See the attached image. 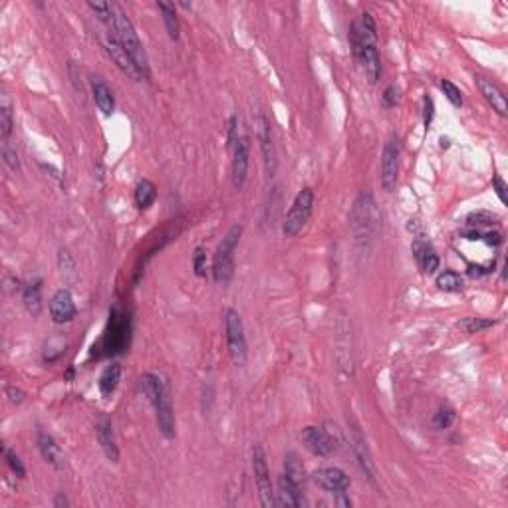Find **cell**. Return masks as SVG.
<instances>
[{
	"mask_svg": "<svg viewBox=\"0 0 508 508\" xmlns=\"http://www.w3.org/2000/svg\"><path fill=\"white\" fill-rule=\"evenodd\" d=\"M13 110H10V104L6 97H2V106H0V139L2 141H8V138L13 136Z\"/></svg>",
	"mask_w": 508,
	"mask_h": 508,
	"instance_id": "obj_29",
	"label": "cell"
},
{
	"mask_svg": "<svg viewBox=\"0 0 508 508\" xmlns=\"http://www.w3.org/2000/svg\"><path fill=\"white\" fill-rule=\"evenodd\" d=\"M382 227V215L371 192H359L350 213V229L356 236L357 245L370 247Z\"/></svg>",
	"mask_w": 508,
	"mask_h": 508,
	"instance_id": "obj_2",
	"label": "cell"
},
{
	"mask_svg": "<svg viewBox=\"0 0 508 508\" xmlns=\"http://www.w3.org/2000/svg\"><path fill=\"white\" fill-rule=\"evenodd\" d=\"M4 393H6V398L8 401L13 403V405H20L24 398H26V393L22 391V389H18V387H14V385H6L4 387Z\"/></svg>",
	"mask_w": 508,
	"mask_h": 508,
	"instance_id": "obj_42",
	"label": "cell"
},
{
	"mask_svg": "<svg viewBox=\"0 0 508 508\" xmlns=\"http://www.w3.org/2000/svg\"><path fill=\"white\" fill-rule=\"evenodd\" d=\"M399 157H401V143L395 133H391L385 141L384 153H382V187L387 192L395 191L399 181Z\"/></svg>",
	"mask_w": 508,
	"mask_h": 508,
	"instance_id": "obj_8",
	"label": "cell"
},
{
	"mask_svg": "<svg viewBox=\"0 0 508 508\" xmlns=\"http://www.w3.org/2000/svg\"><path fill=\"white\" fill-rule=\"evenodd\" d=\"M284 473H288L290 477L294 479V481H298L302 484L304 481V467L300 465V461H298V457L294 453H288L286 454V463H284Z\"/></svg>",
	"mask_w": 508,
	"mask_h": 508,
	"instance_id": "obj_35",
	"label": "cell"
},
{
	"mask_svg": "<svg viewBox=\"0 0 508 508\" xmlns=\"http://www.w3.org/2000/svg\"><path fill=\"white\" fill-rule=\"evenodd\" d=\"M433 117H435V101H433V97L425 96L423 97V124H425V129L431 127Z\"/></svg>",
	"mask_w": 508,
	"mask_h": 508,
	"instance_id": "obj_40",
	"label": "cell"
},
{
	"mask_svg": "<svg viewBox=\"0 0 508 508\" xmlns=\"http://www.w3.org/2000/svg\"><path fill=\"white\" fill-rule=\"evenodd\" d=\"M97 431V441L104 449L106 457L110 459L111 463H117L120 461V447H117V441H115V433H113V425H111L110 419H101L96 427Z\"/></svg>",
	"mask_w": 508,
	"mask_h": 508,
	"instance_id": "obj_21",
	"label": "cell"
},
{
	"mask_svg": "<svg viewBox=\"0 0 508 508\" xmlns=\"http://www.w3.org/2000/svg\"><path fill=\"white\" fill-rule=\"evenodd\" d=\"M477 85H479V90H481L482 97L486 99V104H489L500 117H507L508 101L507 96H505V92H502L491 78H484V76H477Z\"/></svg>",
	"mask_w": 508,
	"mask_h": 508,
	"instance_id": "obj_15",
	"label": "cell"
},
{
	"mask_svg": "<svg viewBox=\"0 0 508 508\" xmlns=\"http://www.w3.org/2000/svg\"><path fill=\"white\" fill-rule=\"evenodd\" d=\"M300 439L306 445V449L316 457H330L336 449V443L330 437V433L320 427H304Z\"/></svg>",
	"mask_w": 508,
	"mask_h": 508,
	"instance_id": "obj_13",
	"label": "cell"
},
{
	"mask_svg": "<svg viewBox=\"0 0 508 508\" xmlns=\"http://www.w3.org/2000/svg\"><path fill=\"white\" fill-rule=\"evenodd\" d=\"M312 481L316 482L320 489L334 493V495H343L350 489V484H352L347 473L338 467L318 468L316 473L312 475Z\"/></svg>",
	"mask_w": 508,
	"mask_h": 508,
	"instance_id": "obj_12",
	"label": "cell"
},
{
	"mask_svg": "<svg viewBox=\"0 0 508 508\" xmlns=\"http://www.w3.org/2000/svg\"><path fill=\"white\" fill-rule=\"evenodd\" d=\"M500 222V217L491 213V211H473L467 215V224L473 227V229H481V227H493V224H498Z\"/></svg>",
	"mask_w": 508,
	"mask_h": 508,
	"instance_id": "obj_28",
	"label": "cell"
},
{
	"mask_svg": "<svg viewBox=\"0 0 508 508\" xmlns=\"http://www.w3.org/2000/svg\"><path fill=\"white\" fill-rule=\"evenodd\" d=\"M256 133H259V141H261V153L262 161H264V171H266V177H272L276 173V165H278V159H276V147H275V138H272V127L270 122L264 113H259L256 117Z\"/></svg>",
	"mask_w": 508,
	"mask_h": 508,
	"instance_id": "obj_9",
	"label": "cell"
},
{
	"mask_svg": "<svg viewBox=\"0 0 508 508\" xmlns=\"http://www.w3.org/2000/svg\"><path fill=\"white\" fill-rule=\"evenodd\" d=\"M90 10L96 14L97 20H101L106 26L110 28L111 22H113V8L115 4H110V2H88Z\"/></svg>",
	"mask_w": 508,
	"mask_h": 508,
	"instance_id": "obj_33",
	"label": "cell"
},
{
	"mask_svg": "<svg viewBox=\"0 0 508 508\" xmlns=\"http://www.w3.org/2000/svg\"><path fill=\"white\" fill-rule=\"evenodd\" d=\"M192 270H195L197 276L206 275V252L203 247L195 248V254H192Z\"/></svg>",
	"mask_w": 508,
	"mask_h": 508,
	"instance_id": "obj_38",
	"label": "cell"
},
{
	"mask_svg": "<svg viewBox=\"0 0 508 508\" xmlns=\"http://www.w3.org/2000/svg\"><path fill=\"white\" fill-rule=\"evenodd\" d=\"M314 189L312 187H304L294 197L290 211L286 213V219L282 224V233L286 238H294L302 233V229L308 224V220L312 217L314 211Z\"/></svg>",
	"mask_w": 508,
	"mask_h": 508,
	"instance_id": "obj_5",
	"label": "cell"
},
{
	"mask_svg": "<svg viewBox=\"0 0 508 508\" xmlns=\"http://www.w3.org/2000/svg\"><path fill=\"white\" fill-rule=\"evenodd\" d=\"M68 505H69V502H68V500H66V496H64V495H58V496H56V498H54V507H56V508L68 507Z\"/></svg>",
	"mask_w": 508,
	"mask_h": 508,
	"instance_id": "obj_44",
	"label": "cell"
},
{
	"mask_svg": "<svg viewBox=\"0 0 508 508\" xmlns=\"http://www.w3.org/2000/svg\"><path fill=\"white\" fill-rule=\"evenodd\" d=\"M382 99H384L385 108H395V106H398V99H399L398 88H395V85H389V88H387V90L384 92Z\"/></svg>",
	"mask_w": 508,
	"mask_h": 508,
	"instance_id": "obj_43",
	"label": "cell"
},
{
	"mask_svg": "<svg viewBox=\"0 0 508 508\" xmlns=\"http://www.w3.org/2000/svg\"><path fill=\"white\" fill-rule=\"evenodd\" d=\"M243 236V224L234 222L229 229V233L224 234V238L220 240L219 248L215 252V261H213V278L220 286H227L234 275V252L240 243Z\"/></svg>",
	"mask_w": 508,
	"mask_h": 508,
	"instance_id": "obj_4",
	"label": "cell"
},
{
	"mask_svg": "<svg viewBox=\"0 0 508 508\" xmlns=\"http://www.w3.org/2000/svg\"><path fill=\"white\" fill-rule=\"evenodd\" d=\"M157 6L161 10V16H163V24H165L169 38L171 40H179V36H181V24H179L177 6L173 2H157Z\"/></svg>",
	"mask_w": 508,
	"mask_h": 508,
	"instance_id": "obj_24",
	"label": "cell"
},
{
	"mask_svg": "<svg viewBox=\"0 0 508 508\" xmlns=\"http://www.w3.org/2000/svg\"><path fill=\"white\" fill-rule=\"evenodd\" d=\"M104 42V48H106V52L110 54V58L115 62V66L124 72L125 76H129L131 80H136V82H141L143 80V76L139 74L138 66H136V62L131 60V56L125 52V48L120 44V40L111 34L110 30H108V34L101 38Z\"/></svg>",
	"mask_w": 508,
	"mask_h": 508,
	"instance_id": "obj_10",
	"label": "cell"
},
{
	"mask_svg": "<svg viewBox=\"0 0 508 508\" xmlns=\"http://www.w3.org/2000/svg\"><path fill=\"white\" fill-rule=\"evenodd\" d=\"M411 250H413V256H415V261L419 264V268L427 272V275H433V272H437L439 270V254H437V250L433 248L431 243H427L423 238H415L411 245Z\"/></svg>",
	"mask_w": 508,
	"mask_h": 508,
	"instance_id": "obj_17",
	"label": "cell"
},
{
	"mask_svg": "<svg viewBox=\"0 0 508 508\" xmlns=\"http://www.w3.org/2000/svg\"><path fill=\"white\" fill-rule=\"evenodd\" d=\"M141 387H143V393H145V398L149 399L153 407L165 395L171 393V387L167 384V379L163 375H159V373H143Z\"/></svg>",
	"mask_w": 508,
	"mask_h": 508,
	"instance_id": "obj_19",
	"label": "cell"
},
{
	"mask_svg": "<svg viewBox=\"0 0 508 508\" xmlns=\"http://www.w3.org/2000/svg\"><path fill=\"white\" fill-rule=\"evenodd\" d=\"M435 284L437 288L443 290V292H461L465 288V282H463V276L454 270H443L437 275L435 278Z\"/></svg>",
	"mask_w": 508,
	"mask_h": 508,
	"instance_id": "obj_27",
	"label": "cell"
},
{
	"mask_svg": "<svg viewBox=\"0 0 508 508\" xmlns=\"http://www.w3.org/2000/svg\"><path fill=\"white\" fill-rule=\"evenodd\" d=\"M122 382V366L120 363H111L108 366L106 370L101 371V375H99V393L104 395V398H110L111 393L117 389V385Z\"/></svg>",
	"mask_w": 508,
	"mask_h": 508,
	"instance_id": "obj_23",
	"label": "cell"
},
{
	"mask_svg": "<svg viewBox=\"0 0 508 508\" xmlns=\"http://www.w3.org/2000/svg\"><path fill=\"white\" fill-rule=\"evenodd\" d=\"M155 417H157V427L165 439L175 437V413H173V403H171V393L161 399L155 407Z\"/></svg>",
	"mask_w": 508,
	"mask_h": 508,
	"instance_id": "obj_20",
	"label": "cell"
},
{
	"mask_svg": "<svg viewBox=\"0 0 508 508\" xmlns=\"http://www.w3.org/2000/svg\"><path fill=\"white\" fill-rule=\"evenodd\" d=\"M454 421V413L451 409H441L437 415H435V419H433V423L437 429H449L451 423Z\"/></svg>",
	"mask_w": 508,
	"mask_h": 508,
	"instance_id": "obj_39",
	"label": "cell"
},
{
	"mask_svg": "<svg viewBox=\"0 0 508 508\" xmlns=\"http://www.w3.org/2000/svg\"><path fill=\"white\" fill-rule=\"evenodd\" d=\"M441 90H443L445 97L453 104L454 108H461L463 106V94H461V90L451 80H441Z\"/></svg>",
	"mask_w": 508,
	"mask_h": 508,
	"instance_id": "obj_36",
	"label": "cell"
},
{
	"mask_svg": "<svg viewBox=\"0 0 508 508\" xmlns=\"http://www.w3.org/2000/svg\"><path fill=\"white\" fill-rule=\"evenodd\" d=\"M495 324V320H486V318H465L457 326L461 330L467 331V334H479V331L486 330V328H493Z\"/></svg>",
	"mask_w": 508,
	"mask_h": 508,
	"instance_id": "obj_32",
	"label": "cell"
},
{
	"mask_svg": "<svg viewBox=\"0 0 508 508\" xmlns=\"http://www.w3.org/2000/svg\"><path fill=\"white\" fill-rule=\"evenodd\" d=\"M38 449H40L42 459H44L48 465H52L54 468L64 467V453H62L60 445L56 443V439L52 435H48V433L40 431V433H38Z\"/></svg>",
	"mask_w": 508,
	"mask_h": 508,
	"instance_id": "obj_22",
	"label": "cell"
},
{
	"mask_svg": "<svg viewBox=\"0 0 508 508\" xmlns=\"http://www.w3.org/2000/svg\"><path fill=\"white\" fill-rule=\"evenodd\" d=\"M108 30L120 40V44L125 48V52L131 56V60L136 62V66H138L139 74L143 76V80H149L151 78V66H149L147 52H145L143 44L139 40L138 32H136V28L131 24V20L125 16L122 6H117V4L113 8V22H111V26Z\"/></svg>",
	"mask_w": 508,
	"mask_h": 508,
	"instance_id": "obj_3",
	"label": "cell"
},
{
	"mask_svg": "<svg viewBox=\"0 0 508 508\" xmlns=\"http://www.w3.org/2000/svg\"><path fill=\"white\" fill-rule=\"evenodd\" d=\"M2 454H4V459H6V463H8V467H10V470H13L14 475H16L18 479H24V477H26V468L22 465L20 457L14 453L10 447H2Z\"/></svg>",
	"mask_w": 508,
	"mask_h": 508,
	"instance_id": "obj_34",
	"label": "cell"
},
{
	"mask_svg": "<svg viewBox=\"0 0 508 508\" xmlns=\"http://www.w3.org/2000/svg\"><path fill=\"white\" fill-rule=\"evenodd\" d=\"M2 161L10 171H18L20 169V161H18V153L10 145V141H2Z\"/></svg>",
	"mask_w": 508,
	"mask_h": 508,
	"instance_id": "obj_37",
	"label": "cell"
},
{
	"mask_svg": "<svg viewBox=\"0 0 508 508\" xmlns=\"http://www.w3.org/2000/svg\"><path fill=\"white\" fill-rule=\"evenodd\" d=\"M233 153V185L236 191H240L247 183L248 175V159H250V143L245 133H240L238 139L234 141V145L231 147Z\"/></svg>",
	"mask_w": 508,
	"mask_h": 508,
	"instance_id": "obj_11",
	"label": "cell"
},
{
	"mask_svg": "<svg viewBox=\"0 0 508 508\" xmlns=\"http://www.w3.org/2000/svg\"><path fill=\"white\" fill-rule=\"evenodd\" d=\"M463 236L467 238V240H481L484 245H489V247H498V245H502V234L500 233H493V231H479V229H470V231H465Z\"/></svg>",
	"mask_w": 508,
	"mask_h": 508,
	"instance_id": "obj_31",
	"label": "cell"
},
{
	"mask_svg": "<svg viewBox=\"0 0 508 508\" xmlns=\"http://www.w3.org/2000/svg\"><path fill=\"white\" fill-rule=\"evenodd\" d=\"M493 189H495L496 197L500 199V203H502V205H507V203H508L507 183L502 181V177H500V175H495V177H493Z\"/></svg>",
	"mask_w": 508,
	"mask_h": 508,
	"instance_id": "obj_41",
	"label": "cell"
},
{
	"mask_svg": "<svg viewBox=\"0 0 508 508\" xmlns=\"http://www.w3.org/2000/svg\"><path fill=\"white\" fill-rule=\"evenodd\" d=\"M133 199H136L138 208L145 211V208H149L155 203V199H157V187L153 185L149 179H143V181H139L138 187H136Z\"/></svg>",
	"mask_w": 508,
	"mask_h": 508,
	"instance_id": "obj_26",
	"label": "cell"
},
{
	"mask_svg": "<svg viewBox=\"0 0 508 508\" xmlns=\"http://www.w3.org/2000/svg\"><path fill=\"white\" fill-rule=\"evenodd\" d=\"M76 302L72 292L66 288H60L50 300V316L56 324H68L76 318Z\"/></svg>",
	"mask_w": 508,
	"mask_h": 508,
	"instance_id": "obj_14",
	"label": "cell"
},
{
	"mask_svg": "<svg viewBox=\"0 0 508 508\" xmlns=\"http://www.w3.org/2000/svg\"><path fill=\"white\" fill-rule=\"evenodd\" d=\"M90 85H92V94H94V101H96L97 110L101 111L104 115H111L113 110H115V97H113L110 85L106 83V80L99 74L90 76Z\"/></svg>",
	"mask_w": 508,
	"mask_h": 508,
	"instance_id": "obj_18",
	"label": "cell"
},
{
	"mask_svg": "<svg viewBox=\"0 0 508 508\" xmlns=\"http://www.w3.org/2000/svg\"><path fill=\"white\" fill-rule=\"evenodd\" d=\"M24 304H26L28 312H32L34 316L40 312L42 308V296H40V280L30 282L24 288Z\"/></svg>",
	"mask_w": 508,
	"mask_h": 508,
	"instance_id": "obj_30",
	"label": "cell"
},
{
	"mask_svg": "<svg viewBox=\"0 0 508 508\" xmlns=\"http://www.w3.org/2000/svg\"><path fill=\"white\" fill-rule=\"evenodd\" d=\"M350 46L352 52L361 64V69L370 83H377L382 78V58L377 52V28L370 13L361 14V18L350 28Z\"/></svg>",
	"mask_w": 508,
	"mask_h": 508,
	"instance_id": "obj_1",
	"label": "cell"
},
{
	"mask_svg": "<svg viewBox=\"0 0 508 508\" xmlns=\"http://www.w3.org/2000/svg\"><path fill=\"white\" fill-rule=\"evenodd\" d=\"M252 470H254V482L259 489V496H261V505L264 508L276 507V493L272 489V479H270V468H268V461H266V453L261 445L252 447Z\"/></svg>",
	"mask_w": 508,
	"mask_h": 508,
	"instance_id": "obj_7",
	"label": "cell"
},
{
	"mask_svg": "<svg viewBox=\"0 0 508 508\" xmlns=\"http://www.w3.org/2000/svg\"><path fill=\"white\" fill-rule=\"evenodd\" d=\"M278 505L282 507H302L304 498H302V489H300V482L294 481L290 477L288 473H282L278 477Z\"/></svg>",
	"mask_w": 508,
	"mask_h": 508,
	"instance_id": "obj_16",
	"label": "cell"
},
{
	"mask_svg": "<svg viewBox=\"0 0 508 508\" xmlns=\"http://www.w3.org/2000/svg\"><path fill=\"white\" fill-rule=\"evenodd\" d=\"M224 336H227V347H229L233 363L238 366V368H243L247 363L248 357L247 336H245L243 318L233 308L224 310Z\"/></svg>",
	"mask_w": 508,
	"mask_h": 508,
	"instance_id": "obj_6",
	"label": "cell"
},
{
	"mask_svg": "<svg viewBox=\"0 0 508 508\" xmlns=\"http://www.w3.org/2000/svg\"><path fill=\"white\" fill-rule=\"evenodd\" d=\"M352 447H354V453H356L357 461H359V465L361 468L366 470V475H368V479H373V470H371V459L370 454H368V447H366V439L361 437V433H359V429L354 427L352 429Z\"/></svg>",
	"mask_w": 508,
	"mask_h": 508,
	"instance_id": "obj_25",
	"label": "cell"
}]
</instances>
